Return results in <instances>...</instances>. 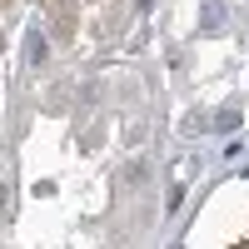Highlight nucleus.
<instances>
[{"mask_svg": "<svg viewBox=\"0 0 249 249\" xmlns=\"http://www.w3.org/2000/svg\"><path fill=\"white\" fill-rule=\"evenodd\" d=\"M25 60H30V65H45V35H40V30L25 35Z\"/></svg>", "mask_w": 249, "mask_h": 249, "instance_id": "1", "label": "nucleus"}, {"mask_svg": "<svg viewBox=\"0 0 249 249\" xmlns=\"http://www.w3.org/2000/svg\"><path fill=\"white\" fill-rule=\"evenodd\" d=\"M214 124H219V130H234V124H239V110H219Z\"/></svg>", "mask_w": 249, "mask_h": 249, "instance_id": "2", "label": "nucleus"}]
</instances>
